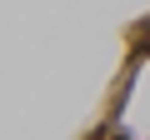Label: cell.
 Masks as SVG:
<instances>
[{
	"mask_svg": "<svg viewBox=\"0 0 150 140\" xmlns=\"http://www.w3.org/2000/svg\"><path fill=\"white\" fill-rule=\"evenodd\" d=\"M115 140H130V135H115Z\"/></svg>",
	"mask_w": 150,
	"mask_h": 140,
	"instance_id": "6da1fadb",
	"label": "cell"
}]
</instances>
